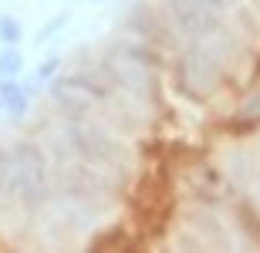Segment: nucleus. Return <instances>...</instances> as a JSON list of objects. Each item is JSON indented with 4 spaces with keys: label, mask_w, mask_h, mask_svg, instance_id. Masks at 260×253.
I'll list each match as a JSON object with an SVG mask.
<instances>
[]
</instances>
